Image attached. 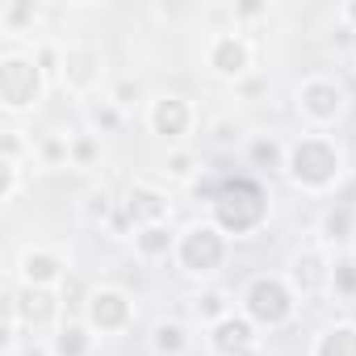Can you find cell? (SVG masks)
<instances>
[{"mask_svg":"<svg viewBox=\"0 0 356 356\" xmlns=\"http://www.w3.org/2000/svg\"><path fill=\"white\" fill-rule=\"evenodd\" d=\"M105 76V55L92 42H63V67H59V88L76 101L97 97Z\"/></svg>","mask_w":356,"mask_h":356,"instance_id":"cell-13","label":"cell"},{"mask_svg":"<svg viewBox=\"0 0 356 356\" xmlns=\"http://www.w3.org/2000/svg\"><path fill=\"white\" fill-rule=\"evenodd\" d=\"M285 155H289V138H281L277 130H252L248 147H243V163L252 176L268 181V176H285Z\"/></svg>","mask_w":356,"mask_h":356,"instance_id":"cell-16","label":"cell"},{"mask_svg":"<svg viewBox=\"0 0 356 356\" xmlns=\"http://www.w3.org/2000/svg\"><path fill=\"white\" fill-rule=\"evenodd\" d=\"M51 92V76L34 59V51L9 47L0 51V109L9 118H30Z\"/></svg>","mask_w":356,"mask_h":356,"instance_id":"cell-6","label":"cell"},{"mask_svg":"<svg viewBox=\"0 0 356 356\" xmlns=\"http://www.w3.org/2000/svg\"><path fill=\"white\" fill-rule=\"evenodd\" d=\"M202 138H206V147L210 151H222V155H243V147H248V138H252V126L239 118V113H231V109H222V113H210L206 122H202Z\"/></svg>","mask_w":356,"mask_h":356,"instance_id":"cell-21","label":"cell"},{"mask_svg":"<svg viewBox=\"0 0 356 356\" xmlns=\"http://www.w3.org/2000/svg\"><path fill=\"white\" fill-rule=\"evenodd\" d=\"M327 298H335V302H356V256H352V252L335 256V264H331V293H327Z\"/></svg>","mask_w":356,"mask_h":356,"instance_id":"cell-31","label":"cell"},{"mask_svg":"<svg viewBox=\"0 0 356 356\" xmlns=\"http://www.w3.org/2000/svg\"><path fill=\"white\" fill-rule=\"evenodd\" d=\"M118 210H122V202H118L105 185L84 189V193H80V202H76V214H80V222H88V227H109Z\"/></svg>","mask_w":356,"mask_h":356,"instance_id":"cell-26","label":"cell"},{"mask_svg":"<svg viewBox=\"0 0 356 356\" xmlns=\"http://www.w3.org/2000/svg\"><path fill=\"white\" fill-rule=\"evenodd\" d=\"M352 235H356V206L352 202H331L318 222H314V239L331 252V256H343L352 252Z\"/></svg>","mask_w":356,"mask_h":356,"instance_id":"cell-18","label":"cell"},{"mask_svg":"<svg viewBox=\"0 0 356 356\" xmlns=\"http://www.w3.org/2000/svg\"><path fill=\"white\" fill-rule=\"evenodd\" d=\"M206 218L231 243L256 239L273 222V189H268V181H260L252 172L222 176V181L206 193Z\"/></svg>","mask_w":356,"mask_h":356,"instance_id":"cell-2","label":"cell"},{"mask_svg":"<svg viewBox=\"0 0 356 356\" xmlns=\"http://www.w3.org/2000/svg\"><path fill=\"white\" fill-rule=\"evenodd\" d=\"M197 327L189 318H176V314H159L151 327H147V352L151 356H193V335Z\"/></svg>","mask_w":356,"mask_h":356,"instance_id":"cell-17","label":"cell"},{"mask_svg":"<svg viewBox=\"0 0 356 356\" xmlns=\"http://www.w3.org/2000/svg\"><path fill=\"white\" fill-rule=\"evenodd\" d=\"M206 172H210V163L197 147H163V155H159V181L163 185L193 189V185H202Z\"/></svg>","mask_w":356,"mask_h":356,"instance_id":"cell-20","label":"cell"},{"mask_svg":"<svg viewBox=\"0 0 356 356\" xmlns=\"http://www.w3.org/2000/svg\"><path fill=\"white\" fill-rule=\"evenodd\" d=\"M97 335H92V327L80 318V314H63L59 318V327L47 335V348L55 352V356H97Z\"/></svg>","mask_w":356,"mask_h":356,"instance_id":"cell-22","label":"cell"},{"mask_svg":"<svg viewBox=\"0 0 356 356\" xmlns=\"http://www.w3.org/2000/svg\"><path fill=\"white\" fill-rule=\"evenodd\" d=\"M109 97H113L126 113H134L138 105H147V97H143V88H138V80H130V76H126V80H113V84H109Z\"/></svg>","mask_w":356,"mask_h":356,"instance_id":"cell-32","label":"cell"},{"mask_svg":"<svg viewBox=\"0 0 356 356\" xmlns=\"http://www.w3.org/2000/svg\"><path fill=\"white\" fill-rule=\"evenodd\" d=\"M34 163H38L42 172L72 168V134H63V130H42L38 143H34Z\"/></svg>","mask_w":356,"mask_h":356,"instance_id":"cell-27","label":"cell"},{"mask_svg":"<svg viewBox=\"0 0 356 356\" xmlns=\"http://www.w3.org/2000/svg\"><path fill=\"white\" fill-rule=\"evenodd\" d=\"M9 314L22 323V331L30 339H47L63 318V293L59 289H34V285H13Z\"/></svg>","mask_w":356,"mask_h":356,"instance_id":"cell-11","label":"cell"},{"mask_svg":"<svg viewBox=\"0 0 356 356\" xmlns=\"http://www.w3.org/2000/svg\"><path fill=\"white\" fill-rule=\"evenodd\" d=\"M202 63L222 84H248L256 76V42L243 30H214L202 42Z\"/></svg>","mask_w":356,"mask_h":356,"instance_id":"cell-9","label":"cell"},{"mask_svg":"<svg viewBox=\"0 0 356 356\" xmlns=\"http://www.w3.org/2000/svg\"><path fill=\"white\" fill-rule=\"evenodd\" d=\"M352 172V155L343 147L339 134H318V130H302L289 138V155H285V185L302 197H335L339 185Z\"/></svg>","mask_w":356,"mask_h":356,"instance_id":"cell-1","label":"cell"},{"mask_svg":"<svg viewBox=\"0 0 356 356\" xmlns=\"http://www.w3.org/2000/svg\"><path fill=\"white\" fill-rule=\"evenodd\" d=\"M235 302H239V314L260 335H277V331L293 327V318L302 314V298L293 293L285 273H252V277H243Z\"/></svg>","mask_w":356,"mask_h":356,"instance_id":"cell-3","label":"cell"},{"mask_svg":"<svg viewBox=\"0 0 356 356\" xmlns=\"http://www.w3.org/2000/svg\"><path fill=\"white\" fill-rule=\"evenodd\" d=\"M34 143L38 134H30L26 126H5L0 130V163H17V168L34 163Z\"/></svg>","mask_w":356,"mask_h":356,"instance_id":"cell-30","label":"cell"},{"mask_svg":"<svg viewBox=\"0 0 356 356\" xmlns=\"http://www.w3.org/2000/svg\"><path fill=\"white\" fill-rule=\"evenodd\" d=\"M122 210H126V218H130L134 231H138V227L172 222V214H176V197H172V189H168L163 181H147V176H134V181L126 185V193H122Z\"/></svg>","mask_w":356,"mask_h":356,"instance_id":"cell-14","label":"cell"},{"mask_svg":"<svg viewBox=\"0 0 356 356\" xmlns=\"http://www.w3.org/2000/svg\"><path fill=\"white\" fill-rule=\"evenodd\" d=\"M306 356H356V323L352 318H335V323L318 327L310 335Z\"/></svg>","mask_w":356,"mask_h":356,"instance_id":"cell-25","label":"cell"},{"mask_svg":"<svg viewBox=\"0 0 356 356\" xmlns=\"http://www.w3.org/2000/svg\"><path fill=\"white\" fill-rule=\"evenodd\" d=\"M202 339H206V356H260V331L239 310L214 323L210 331H202Z\"/></svg>","mask_w":356,"mask_h":356,"instance_id":"cell-15","label":"cell"},{"mask_svg":"<svg viewBox=\"0 0 356 356\" xmlns=\"http://www.w3.org/2000/svg\"><path fill=\"white\" fill-rule=\"evenodd\" d=\"M22 356H55V352L47 348V339H30V343L22 348Z\"/></svg>","mask_w":356,"mask_h":356,"instance_id":"cell-36","label":"cell"},{"mask_svg":"<svg viewBox=\"0 0 356 356\" xmlns=\"http://www.w3.org/2000/svg\"><path fill=\"white\" fill-rule=\"evenodd\" d=\"M72 281V252L63 243H30L17 256V285L63 289Z\"/></svg>","mask_w":356,"mask_h":356,"instance_id":"cell-12","label":"cell"},{"mask_svg":"<svg viewBox=\"0 0 356 356\" xmlns=\"http://www.w3.org/2000/svg\"><path fill=\"white\" fill-rule=\"evenodd\" d=\"M335 17H339V26H343L348 34H356V0H343V5L335 9Z\"/></svg>","mask_w":356,"mask_h":356,"instance_id":"cell-35","label":"cell"},{"mask_svg":"<svg viewBox=\"0 0 356 356\" xmlns=\"http://www.w3.org/2000/svg\"><path fill=\"white\" fill-rule=\"evenodd\" d=\"M80 318L92 327L97 339H122L138 323V302L122 285H88L80 302Z\"/></svg>","mask_w":356,"mask_h":356,"instance_id":"cell-8","label":"cell"},{"mask_svg":"<svg viewBox=\"0 0 356 356\" xmlns=\"http://www.w3.org/2000/svg\"><path fill=\"white\" fill-rule=\"evenodd\" d=\"M235 310H239V302H235V293L222 289V285H197V289L185 298V318H189L193 327H202V331H210L214 323H222V318L235 314Z\"/></svg>","mask_w":356,"mask_h":356,"instance_id":"cell-19","label":"cell"},{"mask_svg":"<svg viewBox=\"0 0 356 356\" xmlns=\"http://www.w3.org/2000/svg\"><path fill=\"white\" fill-rule=\"evenodd\" d=\"M293 113L302 122V130H318V134H335L343 126V118L352 113V92L339 76L331 72H310L293 84Z\"/></svg>","mask_w":356,"mask_h":356,"instance_id":"cell-5","label":"cell"},{"mask_svg":"<svg viewBox=\"0 0 356 356\" xmlns=\"http://www.w3.org/2000/svg\"><path fill=\"white\" fill-rule=\"evenodd\" d=\"M42 26V5L38 0H9L5 9H0V30L22 38V34H34Z\"/></svg>","mask_w":356,"mask_h":356,"instance_id":"cell-28","label":"cell"},{"mask_svg":"<svg viewBox=\"0 0 356 356\" xmlns=\"http://www.w3.org/2000/svg\"><path fill=\"white\" fill-rule=\"evenodd\" d=\"M176 231H181V227H172V222L138 227V231L130 235V252H134V260H143V264H172Z\"/></svg>","mask_w":356,"mask_h":356,"instance_id":"cell-23","label":"cell"},{"mask_svg":"<svg viewBox=\"0 0 356 356\" xmlns=\"http://www.w3.org/2000/svg\"><path fill=\"white\" fill-rule=\"evenodd\" d=\"M101 168H105V138L92 134V130H76L72 134V172L92 176Z\"/></svg>","mask_w":356,"mask_h":356,"instance_id":"cell-29","label":"cell"},{"mask_svg":"<svg viewBox=\"0 0 356 356\" xmlns=\"http://www.w3.org/2000/svg\"><path fill=\"white\" fill-rule=\"evenodd\" d=\"M352 67H356V55H352Z\"/></svg>","mask_w":356,"mask_h":356,"instance_id":"cell-37","label":"cell"},{"mask_svg":"<svg viewBox=\"0 0 356 356\" xmlns=\"http://www.w3.org/2000/svg\"><path fill=\"white\" fill-rule=\"evenodd\" d=\"M264 13V5H235V30H243V22H260Z\"/></svg>","mask_w":356,"mask_h":356,"instance_id":"cell-34","label":"cell"},{"mask_svg":"<svg viewBox=\"0 0 356 356\" xmlns=\"http://www.w3.org/2000/svg\"><path fill=\"white\" fill-rule=\"evenodd\" d=\"M80 113H84V130H92V134H101V138H113V134H122V130L130 126V113H126L109 92H97V97L80 101Z\"/></svg>","mask_w":356,"mask_h":356,"instance_id":"cell-24","label":"cell"},{"mask_svg":"<svg viewBox=\"0 0 356 356\" xmlns=\"http://www.w3.org/2000/svg\"><path fill=\"white\" fill-rule=\"evenodd\" d=\"M331 264H335V256H331L314 235L289 252V260H285L281 273L289 277V285H293V293L302 298V306L331 293Z\"/></svg>","mask_w":356,"mask_h":356,"instance_id":"cell-10","label":"cell"},{"mask_svg":"<svg viewBox=\"0 0 356 356\" xmlns=\"http://www.w3.org/2000/svg\"><path fill=\"white\" fill-rule=\"evenodd\" d=\"M143 126L163 147H193V134L202 130V109L185 92H151L143 105Z\"/></svg>","mask_w":356,"mask_h":356,"instance_id":"cell-7","label":"cell"},{"mask_svg":"<svg viewBox=\"0 0 356 356\" xmlns=\"http://www.w3.org/2000/svg\"><path fill=\"white\" fill-rule=\"evenodd\" d=\"M0 176H5V189H0V202H5V206L22 202V189H26V176H22V168H17V163H0Z\"/></svg>","mask_w":356,"mask_h":356,"instance_id":"cell-33","label":"cell"},{"mask_svg":"<svg viewBox=\"0 0 356 356\" xmlns=\"http://www.w3.org/2000/svg\"><path fill=\"white\" fill-rule=\"evenodd\" d=\"M231 239L210 222V218H193L176 231V252H172V268L185 281L197 285H214V277L231 264Z\"/></svg>","mask_w":356,"mask_h":356,"instance_id":"cell-4","label":"cell"}]
</instances>
